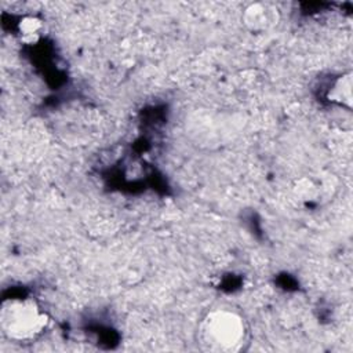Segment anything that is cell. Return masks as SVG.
Wrapping results in <instances>:
<instances>
[{
	"instance_id": "6",
	"label": "cell",
	"mask_w": 353,
	"mask_h": 353,
	"mask_svg": "<svg viewBox=\"0 0 353 353\" xmlns=\"http://www.w3.org/2000/svg\"><path fill=\"white\" fill-rule=\"evenodd\" d=\"M291 192L299 203H312L321 196V185L309 176H302L294 182Z\"/></svg>"
},
{
	"instance_id": "5",
	"label": "cell",
	"mask_w": 353,
	"mask_h": 353,
	"mask_svg": "<svg viewBox=\"0 0 353 353\" xmlns=\"http://www.w3.org/2000/svg\"><path fill=\"white\" fill-rule=\"evenodd\" d=\"M44 22L36 15H25L17 23V32L21 37V41L26 44H34L43 32Z\"/></svg>"
},
{
	"instance_id": "2",
	"label": "cell",
	"mask_w": 353,
	"mask_h": 353,
	"mask_svg": "<svg viewBox=\"0 0 353 353\" xmlns=\"http://www.w3.org/2000/svg\"><path fill=\"white\" fill-rule=\"evenodd\" d=\"M50 316L30 296L7 298L0 305V330L4 338L17 343H28L43 335Z\"/></svg>"
},
{
	"instance_id": "3",
	"label": "cell",
	"mask_w": 353,
	"mask_h": 353,
	"mask_svg": "<svg viewBox=\"0 0 353 353\" xmlns=\"http://www.w3.org/2000/svg\"><path fill=\"white\" fill-rule=\"evenodd\" d=\"M280 10L269 1H254L244 7L241 12V23L252 34L268 33L280 22Z\"/></svg>"
},
{
	"instance_id": "4",
	"label": "cell",
	"mask_w": 353,
	"mask_h": 353,
	"mask_svg": "<svg viewBox=\"0 0 353 353\" xmlns=\"http://www.w3.org/2000/svg\"><path fill=\"white\" fill-rule=\"evenodd\" d=\"M325 98L328 102L338 106L352 109L353 106V74L352 72H345L336 76L327 88Z\"/></svg>"
},
{
	"instance_id": "1",
	"label": "cell",
	"mask_w": 353,
	"mask_h": 353,
	"mask_svg": "<svg viewBox=\"0 0 353 353\" xmlns=\"http://www.w3.org/2000/svg\"><path fill=\"white\" fill-rule=\"evenodd\" d=\"M250 330L245 319L236 310L218 307L207 312L197 327L201 349L214 353H236L245 349Z\"/></svg>"
}]
</instances>
